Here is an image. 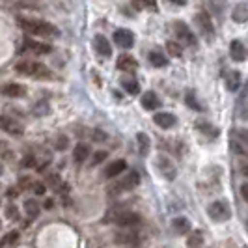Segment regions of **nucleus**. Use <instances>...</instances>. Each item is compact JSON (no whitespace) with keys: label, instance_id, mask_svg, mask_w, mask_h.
Segmentation results:
<instances>
[{"label":"nucleus","instance_id":"14","mask_svg":"<svg viewBox=\"0 0 248 248\" xmlns=\"http://www.w3.org/2000/svg\"><path fill=\"white\" fill-rule=\"evenodd\" d=\"M125 168H127V162L122 161V159H118V161L110 162V164L105 168V177H108V179H112V177H118V175L124 174Z\"/></svg>","mask_w":248,"mask_h":248},{"label":"nucleus","instance_id":"12","mask_svg":"<svg viewBox=\"0 0 248 248\" xmlns=\"http://www.w3.org/2000/svg\"><path fill=\"white\" fill-rule=\"evenodd\" d=\"M247 47L243 45V41H232V45H230V56L235 60V62H243V60H247Z\"/></svg>","mask_w":248,"mask_h":248},{"label":"nucleus","instance_id":"16","mask_svg":"<svg viewBox=\"0 0 248 248\" xmlns=\"http://www.w3.org/2000/svg\"><path fill=\"white\" fill-rule=\"evenodd\" d=\"M25 47L28 50H32V52H36V54H49L50 50H52V47H50L49 43H43V41H34V39H26Z\"/></svg>","mask_w":248,"mask_h":248},{"label":"nucleus","instance_id":"28","mask_svg":"<svg viewBox=\"0 0 248 248\" xmlns=\"http://www.w3.org/2000/svg\"><path fill=\"white\" fill-rule=\"evenodd\" d=\"M137 140H138V149H140V155H148V153H149V137L146 135V133H138Z\"/></svg>","mask_w":248,"mask_h":248},{"label":"nucleus","instance_id":"21","mask_svg":"<svg viewBox=\"0 0 248 248\" xmlns=\"http://www.w3.org/2000/svg\"><path fill=\"white\" fill-rule=\"evenodd\" d=\"M159 105H161V101H159L155 92H148L142 95V107L146 110H155V108H159Z\"/></svg>","mask_w":248,"mask_h":248},{"label":"nucleus","instance_id":"39","mask_svg":"<svg viewBox=\"0 0 248 248\" xmlns=\"http://www.w3.org/2000/svg\"><path fill=\"white\" fill-rule=\"evenodd\" d=\"M34 192H36L37 196H43V194L47 192V186L43 185V183H36V185H34Z\"/></svg>","mask_w":248,"mask_h":248},{"label":"nucleus","instance_id":"9","mask_svg":"<svg viewBox=\"0 0 248 248\" xmlns=\"http://www.w3.org/2000/svg\"><path fill=\"white\" fill-rule=\"evenodd\" d=\"M116 224H118V226H124V228L138 226V224H140V215H137V213H133V211L118 213V215H116Z\"/></svg>","mask_w":248,"mask_h":248},{"label":"nucleus","instance_id":"8","mask_svg":"<svg viewBox=\"0 0 248 248\" xmlns=\"http://www.w3.org/2000/svg\"><path fill=\"white\" fill-rule=\"evenodd\" d=\"M157 168H159V172L162 174V177L168 179V181H174L175 175H177L175 166L172 164V161H168L166 157H159V159H157Z\"/></svg>","mask_w":248,"mask_h":248},{"label":"nucleus","instance_id":"41","mask_svg":"<svg viewBox=\"0 0 248 248\" xmlns=\"http://www.w3.org/2000/svg\"><path fill=\"white\" fill-rule=\"evenodd\" d=\"M93 138L101 142V140H105V138H107V135H105L103 131H99V129H95V131H93Z\"/></svg>","mask_w":248,"mask_h":248},{"label":"nucleus","instance_id":"1","mask_svg":"<svg viewBox=\"0 0 248 248\" xmlns=\"http://www.w3.org/2000/svg\"><path fill=\"white\" fill-rule=\"evenodd\" d=\"M19 26L32 34V36H39L43 39H52V37H58L60 32L54 25H50L47 21H37V19H19Z\"/></svg>","mask_w":248,"mask_h":248},{"label":"nucleus","instance_id":"27","mask_svg":"<svg viewBox=\"0 0 248 248\" xmlns=\"http://www.w3.org/2000/svg\"><path fill=\"white\" fill-rule=\"evenodd\" d=\"M122 84H124L127 93H131V95L140 93V84H138V80H135V78H124V80H122Z\"/></svg>","mask_w":248,"mask_h":248},{"label":"nucleus","instance_id":"31","mask_svg":"<svg viewBox=\"0 0 248 248\" xmlns=\"http://www.w3.org/2000/svg\"><path fill=\"white\" fill-rule=\"evenodd\" d=\"M166 49H168V54H170V56H181V52H183L181 45H179L177 41H168V43H166Z\"/></svg>","mask_w":248,"mask_h":248},{"label":"nucleus","instance_id":"5","mask_svg":"<svg viewBox=\"0 0 248 248\" xmlns=\"http://www.w3.org/2000/svg\"><path fill=\"white\" fill-rule=\"evenodd\" d=\"M138 183H140V175H138V172H129V174L124 175L116 185H112L110 188L114 190V192H124V190H133Z\"/></svg>","mask_w":248,"mask_h":248},{"label":"nucleus","instance_id":"30","mask_svg":"<svg viewBox=\"0 0 248 248\" xmlns=\"http://www.w3.org/2000/svg\"><path fill=\"white\" fill-rule=\"evenodd\" d=\"M149 62L153 63L155 67H164V65H168V60L162 56L161 52H157V50H153V52L149 54Z\"/></svg>","mask_w":248,"mask_h":248},{"label":"nucleus","instance_id":"6","mask_svg":"<svg viewBox=\"0 0 248 248\" xmlns=\"http://www.w3.org/2000/svg\"><path fill=\"white\" fill-rule=\"evenodd\" d=\"M114 41H116V45L122 47V49H131V47L135 45V36H133L131 30L120 28V30L114 32Z\"/></svg>","mask_w":248,"mask_h":248},{"label":"nucleus","instance_id":"43","mask_svg":"<svg viewBox=\"0 0 248 248\" xmlns=\"http://www.w3.org/2000/svg\"><path fill=\"white\" fill-rule=\"evenodd\" d=\"M241 196L245 198V202H248V183H245V185L241 186Z\"/></svg>","mask_w":248,"mask_h":248},{"label":"nucleus","instance_id":"22","mask_svg":"<svg viewBox=\"0 0 248 248\" xmlns=\"http://www.w3.org/2000/svg\"><path fill=\"white\" fill-rule=\"evenodd\" d=\"M2 92H4V95H8V97H23V95H26V88L21 86V84H17V82L6 84Z\"/></svg>","mask_w":248,"mask_h":248},{"label":"nucleus","instance_id":"25","mask_svg":"<svg viewBox=\"0 0 248 248\" xmlns=\"http://www.w3.org/2000/svg\"><path fill=\"white\" fill-rule=\"evenodd\" d=\"M88 155H90V146H88V144H78V146H75V149H73V159L77 162H78V164L86 161Z\"/></svg>","mask_w":248,"mask_h":248},{"label":"nucleus","instance_id":"13","mask_svg":"<svg viewBox=\"0 0 248 248\" xmlns=\"http://www.w3.org/2000/svg\"><path fill=\"white\" fill-rule=\"evenodd\" d=\"M153 122L159 125V127H162V129H172L175 125V116L170 114V112H157L153 116Z\"/></svg>","mask_w":248,"mask_h":248},{"label":"nucleus","instance_id":"33","mask_svg":"<svg viewBox=\"0 0 248 248\" xmlns=\"http://www.w3.org/2000/svg\"><path fill=\"white\" fill-rule=\"evenodd\" d=\"M185 101H186V105L190 107V108H194V110H198V112H202L203 110V107L200 105L198 101H196V97L192 95V93H186V97H185Z\"/></svg>","mask_w":248,"mask_h":248},{"label":"nucleus","instance_id":"2","mask_svg":"<svg viewBox=\"0 0 248 248\" xmlns=\"http://www.w3.org/2000/svg\"><path fill=\"white\" fill-rule=\"evenodd\" d=\"M15 69L21 75L26 77H34V78H50L49 69L39 62H30V60H23L15 65Z\"/></svg>","mask_w":248,"mask_h":248},{"label":"nucleus","instance_id":"11","mask_svg":"<svg viewBox=\"0 0 248 248\" xmlns=\"http://www.w3.org/2000/svg\"><path fill=\"white\" fill-rule=\"evenodd\" d=\"M2 129L6 131V133H10V135H15V137H21L23 135V125L19 124V122H15L13 118H8V116H2Z\"/></svg>","mask_w":248,"mask_h":248},{"label":"nucleus","instance_id":"47","mask_svg":"<svg viewBox=\"0 0 248 248\" xmlns=\"http://www.w3.org/2000/svg\"><path fill=\"white\" fill-rule=\"evenodd\" d=\"M52 205H54L52 200H47V202H45V209H52Z\"/></svg>","mask_w":248,"mask_h":248},{"label":"nucleus","instance_id":"18","mask_svg":"<svg viewBox=\"0 0 248 248\" xmlns=\"http://www.w3.org/2000/svg\"><path fill=\"white\" fill-rule=\"evenodd\" d=\"M232 19L235 23H247L248 21V2H241L237 4L232 12Z\"/></svg>","mask_w":248,"mask_h":248},{"label":"nucleus","instance_id":"24","mask_svg":"<svg viewBox=\"0 0 248 248\" xmlns=\"http://www.w3.org/2000/svg\"><path fill=\"white\" fill-rule=\"evenodd\" d=\"M25 211H26V217H28V220H34V218H37L39 211H41V205L37 203L36 200H26Z\"/></svg>","mask_w":248,"mask_h":248},{"label":"nucleus","instance_id":"35","mask_svg":"<svg viewBox=\"0 0 248 248\" xmlns=\"http://www.w3.org/2000/svg\"><path fill=\"white\" fill-rule=\"evenodd\" d=\"M6 217H8V218H13V220H17V218H19L17 207H15V205H8V207H6Z\"/></svg>","mask_w":248,"mask_h":248},{"label":"nucleus","instance_id":"34","mask_svg":"<svg viewBox=\"0 0 248 248\" xmlns=\"http://www.w3.org/2000/svg\"><path fill=\"white\" fill-rule=\"evenodd\" d=\"M138 8H148V10H157V2L155 0H135Z\"/></svg>","mask_w":248,"mask_h":248},{"label":"nucleus","instance_id":"3","mask_svg":"<svg viewBox=\"0 0 248 248\" xmlns=\"http://www.w3.org/2000/svg\"><path fill=\"white\" fill-rule=\"evenodd\" d=\"M207 215L211 217L215 222H226V220H230V217H232V209H230L228 202L217 200V202H213L211 205L207 207Z\"/></svg>","mask_w":248,"mask_h":248},{"label":"nucleus","instance_id":"23","mask_svg":"<svg viewBox=\"0 0 248 248\" xmlns=\"http://www.w3.org/2000/svg\"><path fill=\"white\" fill-rule=\"evenodd\" d=\"M172 228H174V232L177 233V235H186V233H190V222L186 220L185 217H177L174 220V224H172Z\"/></svg>","mask_w":248,"mask_h":248},{"label":"nucleus","instance_id":"10","mask_svg":"<svg viewBox=\"0 0 248 248\" xmlns=\"http://www.w3.org/2000/svg\"><path fill=\"white\" fill-rule=\"evenodd\" d=\"M196 25H198L200 32H202L203 36L211 39L213 34H215V28H213V23H211V19H209V15H207V13L202 12V13L196 15Z\"/></svg>","mask_w":248,"mask_h":248},{"label":"nucleus","instance_id":"4","mask_svg":"<svg viewBox=\"0 0 248 248\" xmlns=\"http://www.w3.org/2000/svg\"><path fill=\"white\" fill-rule=\"evenodd\" d=\"M174 32H175V36H177V41H181L183 45H190V47L196 45V37L192 34V30H190L183 21H177V23H175Z\"/></svg>","mask_w":248,"mask_h":248},{"label":"nucleus","instance_id":"46","mask_svg":"<svg viewBox=\"0 0 248 248\" xmlns=\"http://www.w3.org/2000/svg\"><path fill=\"white\" fill-rule=\"evenodd\" d=\"M170 2H174V4H177V6H185L186 0H170Z\"/></svg>","mask_w":248,"mask_h":248},{"label":"nucleus","instance_id":"19","mask_svg":"<svg viewBox=\"0 0 248 248\" xmlns=\"http://www.w3.org/2000/svg\"><path fill=\"white\" fill-rule=\"evenodd\" d=\"M226 86H228L230 92H237V90L241 88V73L230 69V71L226 73Z\"/></svg>","mask_w":248,"mask_h":248},{"label":"nucleus","instance_id":"26","mask_svg":"<svg viewBox=\"0 0 248 248\" xmlns=\"http://www.w3.org/2000/svg\"><path fill=\"white\" fill-rule=\"evenodd\" d=\"M116 243L120 245H138V235L137 233H118L116 235Z\"/></svg>","mask_w":248,"mask_h":248},{"label":"nucleus","instance_id":"29","mask_svg":"<svg viewBox=\"0 0 248 248\" xmlns=\"http://www.w3.org/2000/svg\"><path fill=\"white\" fill-rule=\"evenodd\" d=\"M202 245H203V235H202V232H192V235H188L186 247L188 248H202Z\"/></svg>","mask_w":248,"mask_h":248},{"label":"nucleus","instance_id":"42","mask_svg":"<svg viewBox=\"0 0 248 248\" xmlns=\"http://www.w3.org/2000/svg\"><path fill=\"white\" fill-rule=\"evenodd\" d=\"M47 181H49L50 185H58V183H60V177H56L54 174H50L49 177H47Z\"/></svg>","mask_w":248,"mask_h":248},{"label":"nucleus","instance_id":"45","mask_svg":"<svg viewBox=\"0 0 248 248\" xmlns=\"http://www.w3.org/2000/svg\"><path fill=\"white\" fill-rule=\"evenodd\" d=\"M17 194H19L17 188H10V190H8V196H17Z\"/></svg>","mask_w":248,"mask_h":248},{"label":"nucleus","instance_id":"37","mask_svg":"<svg viewBox=\"0 0 248 248\" xmlns=\"http://www.w3.org/2000/svg\"><path fill=\"white\" fill-rule=\"evenodd\" d=\"M107 159V151H97L95 155H93V161H92V164L95 166V164H99V162H103Z\"/></svg>","mask_w":248,"mask_h":248},{"label":"nucleus","instance_id":"7","mask_svg":"<svg viewBox=\"0 0 248 248\" xmlns=\"http://www.w3.org/2000/svg\"><path fill=\"white\" fill-rule=\"evenodd\" d=\"M233 149L237 153L248 157V131L245 129H237L233 135Z\"/></svg>","mask_w":248,"mask_h":248},{"label":"nucleus","instance_id":"40","mask_svg":"<svg viewBox=\"0 0 248 248\" xmlns=\"http://www.w3.org/2000/svg\"><path fill=\"white\" fill-rule=\"evenodd\" d=\"M23 166H36V159H34V155H26L25 161H23Z\"/></svg>","mask_w":248,"mask_h":248},{"label":"nucleus","instance_id":"48","mask_svg":"<svg viewBox=\"0 0 248 248\" xmlns=\"http://www.w3.org/2000/svg\"><path fill=\"white\" fill-rule=\"evenodd\" d=\"M241 174L245 175V177H248V166H243V168H241Z\"/></svg>","mask_w":248,"mask_h":248},{"label":"nucleus","instance_id":"15","mask_svg":"<svg viewBox=\"0 0 248 248\" xmlns=\"http://www.w3.org/2000/svg\"><path fill=\"white\" fill-rule=\"evenodd\" d=\"M93 45H95V50L99 52L101 56H105V58H108L112 54V47L110 43H108V39L105 36H101V34H97V36L93 37Z\"/></svg>","mask_w":248,"mask_h":248},{"label":"nucleus","instance_id":"44","mask_svg":"<svg viewBox=\"0 0 248 248\" xmlns=\"http://www.w3.org/2000/svg\"><path fill=\"white\" fill-rule=\"evenodd\" d=\"M30 185H32V181H30L28 177H23V179L19 181V186H21V188H26V186H30Z\"/></svg>","mask_w":248,"mask_h":248},{"label":"nucleus","instance_id":"36","mask_svg":"<svg viewBox=\"0 0 248 248\" xmlns=\"http://www.w3.org/2000/svg\"><path fill=\"white\" fill-rule=\"evenodd\" d=\"M17 239H19V233H17V232H12V233H8V235L4 237L2 245H4V247H6V245H13Z\"/></svg>","mask_w":248,"mask_h":248},{"label":"nucleus","instance_id":"38","mask_svg":"<svg viewBox=\"0 0 248 248\" xmlns=\"http://www.w3.org/2000/svg\"><path fill=\"white\" fill-rule=\"evenodd\" d=\"M65 148H67V138L63 137V135H60V137L56 138V149L62 151V149H65Z\"/></svg>","mask_w":248,"mask_h":248},{"label":"nucleus","instance_id":"17","mask_svg":"<svg viewBox=\"0 0 248 248\" xmlns=\"http://www.w3.org/2000/svg\"><path fill=\"white\" fill-rule=\"evenodd\" d=\"M116 67L120 69V71H135L138 69V62L133 58V56H129V54H124V56H120L118 58V63H116Z\"/></svg>","mask_w":248,"mask_h":248},{"label":"nucleus","instance_id":"20","mask_svg":"<svg viewBox=\"0 0 248 248\" xmlns=\"http://www.w3.org/2000/svg\"><path fill=\"white\" fill-rule=\"evenodd\" d=\"M196 129L202 131V135H205V137H209V138L218 137V129L213 124H209V122H205V120H198V122H196Z\"/></svg>","mask_w":248,"mask_h":248},{"label":"nucleus","instance_id":"32","mask_svg":"<svg viewBox=\"0 0 248 248\" xmlns=\"http://www.w3.org/2000/svg\"><path fill=\"white\" fill-rule=\"evenodd\" d=\"M45 114H49V105L47 101H39L34 107V116H45Z\"/></svg>","mask_w":248,"mask_h":248}]
</instances>
